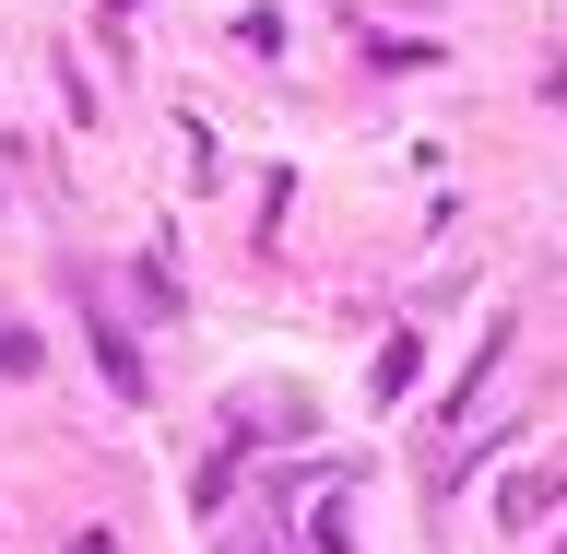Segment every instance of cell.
I'll return each mask as SVG.
<instances>
[{
    "label": "cell",
    "mask_w": 567,
    "mask_h": 554,
    "mask_svg": "<svg viewBox=\"0 0 567 554\" xmlns=\"http://www.w3.org/2000/svg\"><path fill=\"white\" fill-rule=\"evenodd\" d=\"M556 495H567V449L544 460V472H520V484L496 495V520H544V508H556Z\"/></svg>",
    "instance_id": "6da1fadb"
}]
</instances>
